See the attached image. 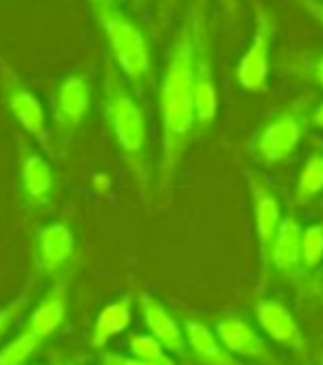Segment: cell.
I'll list each match as a JSON object with an SVG mask.
<instances>
[{
    "label": "cell",
    "instance_id": "6da1fadb",
    "mask_svg": "<svg viewBox=\"0 0 323 365\" xmlns=\"http://www.w3.org/2000/svg\"><path fill=\"white\" fill-rule=\"evenodd\" d=\"M206 14L204 0H195L170 42L160 84V120H162V158L158 186L166 190L175 180L186 148L198 133L195 124V42L200 20Z\"/></svg>",
    "mask_w": 323,
    "mask_h": 365
},
{
    "label": "cell",
    "instance_id": "7a4b0ae2",
    "mask_svg": "<svg viewBox=\"0 0 323 365\" xmlns=\"http://www.w3.org/2000/svg\"><path fill=\"white\" fill-rule=\"evenodd\" d=\"M102 113L116 148L142 192V200H150V151L146 115L133 89L128 87L118 67L106 58L104 82H102Z\"/></svg>",
    "mask_w": 323,
    "mask_h": 365
},
{
    "label": "cell",
    "instance_id": "3957f363",
    "mask_svg": "<svg viewBox=\"0 0 323 365\" xmlns=\"http://www.w3.org/2000/svg\"><path fill=\"white\" fill-rule=\"evenodd\" d=\"M96 23L109 47V58L124 76L133 93L155 87V62L150 40L131 16L113 5H91Z\"/></svg>",
    "mask_w": 323,
    "mask_h": 365
},
{
    "label": "cell",
    "instance_id": "277c9868",
    "mask_svg": "<svg viewBox=\"0 0 323 365\" xmlns=\"http://www.w3.org/2000/svg\"><path fill=\"white\" fill-rule=\"evenodd\" d=\"M0 96H3L7 111L20 124V128L31 135L47 155H56L53 133L47 124L45 106L27 87V82L20 78V73L5 60H0Z\"/></svg>",
    "mask_w": 323,
    "mask_h": 365
},
{
    "label": "cell",
    "instance_id": "5b68a950",
    "mask_svg": "<svg viewBox=\"0 0 323 365\" xmlns=\"http://www.w3.org/2000/svg\"><path fill=\"white\" fill-rule=\"evenodd\" d=\"M308 115L301 104H290L277 111L255 138V158L264 166L286 162L306 135Z\"/></svg>",
    "mask_w": 323,
    "mask_h": 365
},
{
    "label": "cell",
    "instance_id": "8992f818",
    "mask_svg": "<svg viewBox=\"0 0 323 365\" xmlns=\"http://www.w3.org/2000/svg\"><path fill=\"white\" fill-rule=\"evenodd\" d=\"M277 34V18L272 9L255 3V34L248 42V49L237 64V80L252 93H262L268 87L270 78V56Z\"/></svg>",
    "mask_w": 323,
    "mask_h": 365
},
{
    "label": "cell",
    "instance_id": "52a82bcc",
    "mask_svg": "<svg viewBox=\"0 0 323 365\" xmlns=\"http://www.w3.org/2000/svg\"><path fill=\"white\" fill-rule=\"evenodd\" d=\"M89 106L91 84L84 76L71 73L58 84L51 102V133L60 148H67L71 144V140L80 131V126L87 120Z\"/></svg>",
    "mask_w": 323,
    "mask_h": 365
},
{
    "label": "cell",
    "instance_id": "ba28073f",
    "mask_svg": "<svg viewBox=\"0 0 323 365\" xmlns=\"http://www.w3.org/2000/svg\"><path fill=\"white\" fill-rule=\"evenodd\" d=\"M212 330L224 343V348L240 361H250L257 365H282V359L275 352L266 334L257 330L244 317L226 314L217 319Z\"/></svg>",
    "mask_w": 323,
    "mask_h": 365
},
{
    "label": "cell",
    "instance_id": "9c48e42d",
    "mask_svg": "<svg viewBox=\"0 0 323 365\" xmlns=\"http://www.w3.org/2000/svg\"><path fill=\"white\" fill-rule=\"evenodd\" d=\"M193 82H195V124H198V133H204L215 124L217 113H220V93H217V84H215L206 14L200 20V31H198V42H195V69H193Z\"/></svg>",
    "mask_w": 323,
    "mask_h": 365
},
{
    "label": "cell",
    "instance_id": "30bf717a",
    "mask_svg": "<svg viewBox=\"0 0 323 365\" xmlns=\"http://www.w3.org/2000/svg\"><path fill=\"white\" fill-rule=\"evenodd\" d=\"M248 188H250V204H252V220H255V235L257 246H260V264H262V277L266 274L268 252L275 242V235L282 226V204L275 188L266 178L260 173H248Z\"/></svg>",
    "mask_w": 323,
    "mask_h": 365
},
{
    "label": "cell",
    "instance_id": "8fae6325",
    "mask_svg": "<svg viewBox=\"0 0 323 365\" xmlns=\"http://www.w3.org/2000/svg\"><path fill=\"white\" fill-rule=\"evenodd\" d=\"M255 319L266 339L275 346H282L294 354H306L310 350V343L292 310L279 299H260L255 304Z\"/></svg>",
    "mask_w": 323,
    "mask_h": 365
},
{
    "label": "cell",
    "instance_id": "7c38bea8",
    "mask_svg": "<svg viewBox=\"0 0 323 365\" xmlns=\"http://www.w3.org/2000/svg\"><path fill=\"white\" fill-rule=\"evenodd\" d=\"M76 252V232L64 222H51L36 230L34 266L42 277H60Z\"/></svg>",
    "mask_w": 323,
    "mask_h": 365
},
{
    "label": "cell",
    "instance_id": "4fadbf2b",
    "mask_svg": "<svg viewBox=\"0 0 323 365\" xmlns=\"http://www.w3.org/2000/svg\"><path fill=\"white\" fill-rule=\"evenodd\" d=\"M138 310H140V317H142V324H144L146 332L153 339H158L168 354L186 359L188 346H186L184 326L178 324V319L168 312V308L160 302V299H155L148 292H140L138 294Z\"/></svg>",
    "mask_w": 323,
    "mask_h": 365
},
{
    "label": "cell",
    "instance_id": "5bb4252c",
    "mask_svg": "<svg viewBox=\"0 0 323 365\" xmlns=\"http://www.w3.org/2000/svg\"><path fill=\"white\" fill-rule=\"evenodd\" d=\"M18 178L23 200L31 208H45L53 200V170L45 155L38 153L29 144H20L18 158Z\"/></svg>",
    "mask_w": 323,
    "mask_h": 365
},
{
    "label": "cell",
    "instance_id": "9a60e30c",
    "mask_svg": "<svg viewBox=\"0 0 323 365\" xmlns=\"http://www.w3.org/2000/svg\"><path fill=\"white\" fill-rule=\"evenodd\" d=\"M301 237H304V226H301L297 215H286L279 226L275 242L268 252V264L264 282L270 272H277L286 279H297L304 272V257H301Z\"/></svg>",
    "mask_w": 323,
    "mask_h": 365
},
{
    "label": "cell",
    "instance_id": "2e32d148",
    "mask_svg": "<svg viewBox=\"0 0 323 365\" xmlns=\"http://www.w3.org/2000/svg\"><path fill=\"white\" fill-rule=\"evenodd\" d=\"M69 288H71V277L60 274L47 290V294L42 297L38 306L31 310L25 324V330L42 341H49L64 326V321H67Z\"/></svg>",
    "mask_w": 323,
    "mask_h": 365
},
{
    "label": "cell",
    "instance_id": "e0dca14e",
    "mask_svg": "<svg viewBox=\"0 0 323 365\" xmlns=\"http://www.w3.org/2000/svg\"><path fill=\"white\" fill-rule=\"evenodd\" d=\"M184 334L186 346L198 365H244L237 356H232L220 336L215 334L210 326H206L200 319H186L184 321Z\"/></svg>",
    "mask_w": 323,
    "mask_h": 365
},
{
    "label": "cell",
    "instance_id": "ac0fdd59",
    "mask_svg": "<svg viewBox=\"0 0 323 365\" xmlns=\"http://www.w3.org/2000/svg\"><path fill=\"white\" fill-rule=\"evenodd\" d=\"M135 304H138V299L133 297V292H124L122 297L116 299V302L106 304L98 312L93 330H91V346L96 350H102L104 346H109L116 336L124 334L128 328H131Z\"/></svg>",
    "mask_w": 323,
    "mask_h": 365
},
{
    "label": "cell",
    "instance_id": "d6986e66",
    "mask_svg": "<svg viewBox=\"0 0 323 365\" xmlns=\"http://www.w3.org/2000/svg\"><path fill=\"white\" fill-rule=\"evenodd\" d=\"M323 192V153H310L294 182V204L308 206Z\"/></svg>",
    "mask_w": 323,
    "mask_h": 365
},
{
    "label": "cell",
    "instance_id": "ffe728a7",
    "mask_svg": "<svg viewBox=\"0 0 323 365\" xmlns=\"http://www.w3.org/2000/svg\"><path fill=\"white\" fill-rule=\"evenodd\" d=\"M126 348H128V356H133L138 361L150 365H178L173 354H168L162 343L148 332H131L126 339Z\"/></svg>",
    "mask_w": 323,
    "mask_h": 365
},
{
    "label": "cell",
    "instance_id": "44dd1931",
    "mask_svg": "<svg viewBox=\"0 0 323 365\" xmlns=\"http://www.w3.org/2000/svg\"><path fill=\"white\" fill-rule=\"evenodd\" d=\"M47 341L23 330L0 348V365H29V361L45 348Z\"/></svg>",
    "mask_w": 323,
    "mask_h": 365
},
{
    "label": "cell",
    "instance_id": "7402d4cb",
    "mask_svg": "<svg viewBox=\"0 0 323 365\" xmlns=\"http://www.w3.org/2000/svg\"><path fill=\"white\" fill-rule=\"evenodd\" d=\"M301 257H304V270L312 272L323 262V222L310 224L304 228L301 237Z\"/></svg>",
    "mask_w": 323,
    "mask_h": 365
},
{
    "label": "cell",
    "instance_id": "603a6c76",
    "mask_svg": "<svg viewBox=\"0 0 323 365\" xmlns=\"http://www.w3.org/2000/svg\"><path fill=\"white\" fill-rule=\"evenodd\" d=\"M27 304H29V288L18 299L0 308V343L11 334V330L18 326V321L23 319V314L27 312Z\"/></svg>",
    "mask_w": 323,
    "mask_h": 365
},
{
    "label": "cell",
    "instance_id": "cb8c5ba5",
    "mask_svg": "<svg viewBox=\"0 0 323 365\" xmlns=\"http://www.w3.org/2000/svg\"><path fill=\"white\" fill-rule=\"evenodd\" d=\"M100 365H150V363L138 361V359L126 356V354H118V352H104L100 356Z\"/></svg>",
    "mask_w": 323,
    "mask_h": 365
},
{
    "label": "cell",
    "instance_id": "d4e9b609",
    "mask_svg": "<svg viewBox=\"0 0 323 365\" xmlns=\"http://www.w3.org/2000/svg\"><path fill=\"white\" fill-rule=\"evenodd\" d=\"M310 78L323 89V53L310 62Z\"/></svg>",
    "mask_w": 323,
    "mask_h": 365
},
{
    "label": "cell",
    "instance_id": "484cf974",
    "mask_svg": "<svg viewBox=\"0 0 323 365\" xmlns=\"http://www.w3.org/2000/svg\"><path fill=\"white\" fill-rule=\"evenodd\" d=\"M306 9L319 25H323V0H306Z\"/></svg>",
    "mask_w": 323,
    "mask_h": 365
},
{
    "label": "cell",
    "instance_id": "4316f807",
    "mask_svg": "<svg viewBox=\"0 0 323 365\" xmlns=\"http://www.w3.org/2000/svg\"><path fill=\"white\" fill-rule=\"evenodd\" d=\"M308 124L314 128H323V102L308 113Z\"/></svg>",
    "mask_w": 323,
    "mask_h": 365
},
{
    "label": "cell",
    "instance_id": "83f0119b",
    "mask_svg": "<svg viewBox=\"0 0 323 365\" xmlns=\"http://www.w3.org/2000/svg\"><path fill=\"white\" fill-rule=\"evenodd\" d=\"M122 0H89V5H113V7H120Z\"/></svg>",
    "mask_w": 323,
    "mask_h": 365
},
{
    "label": "cell",
    "instance_id": "f1b7e54d",
    "mask_svg": "<svg viewBox=\"0 0 323 365\" xmlns=\"http://www.w3.org/2000/svg\"><path fill=\"white\" fill-rule=\"evenodd\" d=\"M220 3H222L228 11H235V9H237V0H220Z\"/></svg>",
    "mask_w": 323,
    "mask_h": 365
},
{
    "label": "cell",
    "instance_id": "f546056e",
    "mask_svg": "<svg viewBox=\"0 0 323 365\" xmlns=\"http://www.w3.org/2000/svg\"><path fill=\"white\" fill-rule=\"evenodd\" d=\"M53 365H78V363L76 361H67V359H58Z\"/></svg>",
    "mask_w": 323,
    "mask_h": 365
},
{
    "label": "cell",
    "instance_id": "4dcf8cb0",
    "mask_svg": "<svg viewBox=\"0 0 323 365\" xmlns=\"http://www.w3.org/2000/svg\"><path fill=\"white\" fill-rule=\"evenodd\" d=\"M162 3H164L166 7H170V5H173V3H175V0H162Z\"/></svg>",
    "mask_w": 323,
    "mask_h": 365
},
{
    "label": "cell",
    "instance_id": "1f68e13d",
    "mask_svg": "<svg viewBox=\"0 0 323 365\" xmlns=\"http://www.w3.org/2000/svg\"><path fill=\"white\" fill-rule=\"evenodd\" d=\"M142 3H148V0H142ZM158 3H162V0H158Z\"/></svg>",
    "mask_w": 323,
    "mask_h": 365
},
{
    "label": "cell",
    "instance_id": "d6a6232c",
    "mask_svg": "<svg viewBox=\"0 0 323 365\" xmlns=\"http://www.w3.org/2000/svg\"><path fill=\"white\" fill-rule=\"evenodd\" d=\"M29 365H38V363H29Z\"/></svg>",
    "mask_w": 323,
    "mask_h": 365
}]
</instances>
